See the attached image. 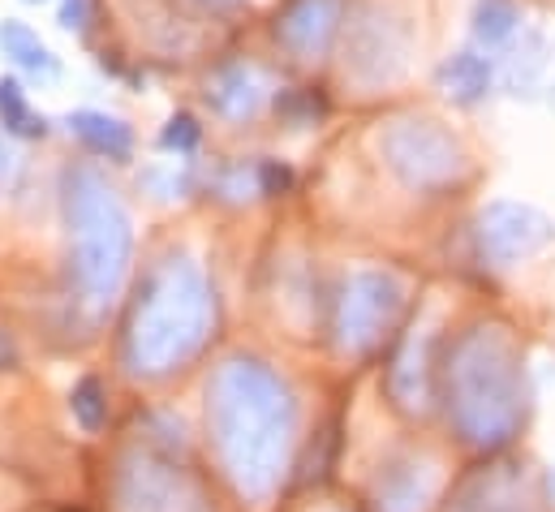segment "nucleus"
Returning a JSON list of instances; mask_svg holds the SVG:
<instances>
[{
    "mask_svg": "<svg viewBox=\"0 0 555 512\" xmlns=\"http://www.w3.org/2000/svg\"><path fill=\"white\" fill-rule=\"evenodd\" d=\"M65 207L74 225V251H78V271L95 293H113L117 276L130 255V220L104 185L100 172L91 168H69L65 177Z\"/></svg>",
    "mask_w": 555,
    "mask_h": 512,
    "instance_id": "1",
    "label": "nucleus"
},
{
    "mask_svg": "<svg viewBox=\"0 0 555 512\" xmlns=\"http://www.w3.org/2000/svg\"><path fill=\"white\" fill-rule=\"evenodd\" d=\"M388 155H392V168L405 172V181H414V185L448 177L461 164L456 142L435 121H401L388 133Z\"/></svg>",
    "mask_w": 555,
    "mask_h": 512,
    "instance_id": "2",
    "label": "nucleus"
},
{
    "mask_svg": "<svg viewBox=\"0 0 555 512\" xmlns=\"http://www.w3.org/2000/svg\"><path fill=\"white\" fill-rule=\"evenodd\" d=\"M340 0H288L276 17V39L297 61H323L340 35Z\"/></svg>",
    "mask_w": 555,
    "mask_h": 512,
    "instance_id": "3",
    "label": "nucleus"
},
{
    "mask_svg": "<svg viewBox=\"0 0 555 512\" xmlns=\"http://www.w3.org/2000/svg\"><path fill=\"white\" fill-rule=\"evenodd\" d=\"M405 48H410V26L388 17L384 9H366L353 22V39H349V56L362 69L366 61H375L371 78H392L405 65Z\"/></svg>",
    "mask_w": 555,
    "mask_h": 512,
    "instance_id": "4",
    "label": "nucleus"
},
{
    "mask_svg": "<svg viewBox=\"0 0 555 512\" xmlns=\"http://www.w3.org/2000/svg\"><path fill=\"white\" fill-rule=\"evenodd\" d=\"M207 108L224 121H250L263 100H268V87H263V74L250 65V61H229L220 65L211 78H207V91H203Z\"/></svg>",
    "mask_w": 555,
    "mask_h": 512,
    "instance_id": "5",
    "label": "nucleus"
},
{
    "mask_svg": "<svg viewBox=\"0 0 555 512\" xmlns=\"http://www.w3.org/2000/svg\"><path fill=\"white\" fill-rule=\"evenodd\" d=\"M435 82H439V91H443L452 104L474 108V104H482V100L491 95V87H495V61L482 56V48H461V52L443 56V65L435 69Z\"/></svg>",
    "mask_w": 555,
    "mask_h": 512,
    "instance_id": "6",
    "label": "nucleus"
},
{
    "mask_svg": "<svg viewBox=\"0 0 555 512\" xmlns=\"http://www.w3.org/2000/svg\"><path fill=\"white\" fill-rule=\"evenodd\" d=\"M0 56L22 69L26 78H39V82H56L61 78V61L56 52L39 39V30L22 17H0Z\"/></svg>",
    "mask_w": 555,
    "mask_h": 512,
    "instance_id": "7",
    "label": "nucleus"
},
{
    "mask_svg": "<svg viewBox=\"0 0 555 512\" xmlns=\"http://www.w3.org/2000/svg\"><path fill=\"white\" fill-rule=\"evenodd\" d=\"M65 129L100 159H113V164H130L134 159V129L126 126L121 117H108V113H95V108H78L65 117Z\"/></svg>",
    "mask_w": 555,
    "mask_h": 512,
    "instance_id": "8",
    "label": "nucleus"
},
{
    "mask_svg": "<svg viewBox=\"0 0 555 512\" xmlns=\"http://www.w3.org/2000/svg\"><path fill=\"white\" fill-rule=\"evenodd\" d=\"M526 26V13L517 0H474L469 9V39L482 52H500L508 48Z\"/></svg>",
    "mask_w": 555,
    "mask_h": 512,
    "instance_id": "9",
    "label": "nucleus"
},
{
    "mask_svg": "<svg viewBox=\"0 0 555 512\" xmlns=\"http://www.w3.org/2000/svg\"><path fill=\"white\" fill-rule=\"evenodd\" d=\"M547 69V35L539 26H521V35L508 43V56H504V87L508 95H530L539 87Z\"/></svg>",
    "mask_w": 555,
    "mask_h": 512,
    "instance_id": "10",
    "label": "nucleus"
},
{
    "mask_svg": "<svg viewBox=\"0 0 555 512\" xmlns=\"http://www.w3.org/2000/svg\"><path fill=\"white\" fill-rule=\"evenodd\" d=\"M0 129L9 138H43L48 121L30 108V95L22 91L17 78H0Z\"/></svg>",
    "mask_w": 555,
    "mask_h": 512,
    "instance_id": "11",
    "label": "nucleus"
},
{
    "mask_svg": "<svg viewBox=\"0 0 555 512\" xmlns=\"http://www.w3.org/2000/svg\"><path fill=\"white\" fill-rule=\"evenodd\" d=\"M327 113V104L310 91V87H288L276 91V117H284L288 126H314Z\"/></svg>",
    "mask_w": 555,
    "mask_h": 512,
    "instance_id": "12",
    "label": "nucleus"
},
{
    "mask_svg": "<svg viewBox=\"0 0 555 512\" xmlns=\"http://www.w3.org/2000/svg\"><path fill=\"white\" fill-rule=\"evenodd\" d=\"M198 142H203V126H198L190 113L168 117V126L159 133V146H164V151H177V155H194Z\"/></svg>",
    "mask_w": 555,
    "mask_h": 512,
    "instance_id": "13",
    "label": "nucleus"
},
{
    "mask_svg": "<svg viewBox=\"0 0 555 512\" xmlns=\"http://www.w3.org/2000/svg\"><path fill=\"white\" fill-rule=\"evenodd\" d=\"M56 22L69 35H87L95 22V0H56Z\"/></svg>",
    "mask_w": 555,
    "mask_h": 512,
    "instance_id": "14",
    "label": "nucleus"
},
{
    "mask_svg": "<svg viewBox=\"0 0 555 512\" xmlns=\"http://www.w3.org/2000/svg\"><path fill=\"white\" fill-rule=\"evenodd\" d=\"M255 177H259V194H284L293 185V168L272 159V155L255 164Z\"/></svg>",
    "mask_w": 555,
    "mask_h": 512,
    "instance_id": "15",
    "label": "nucleus"
},
{
    "mask_svg": "<svg viewBox=\"0 0 555 512\" xmlns=\"http://www.w3.org/2000/svg\"><path fill=\"white\" fill-rule=\"evenodd\" d=\"M95 400H100V384H95V380H87V384L74 392V413H78L87 426H100V409H95Z\"/></svg>",
    "mask_w": 555,
    "mask_h": 512,
    "instance_id": "16",
    "label": "nucleus"
},
{
    "mask_svg": "<svg viewBox=\"0 0 555 512\" xmlns=\"http://www.w3.org/2000/svg\"><path fill=\"white\" fill-rule=\"evenodd\" d=\"M17 177H22V155L9 146V133L0 129V190H13Z\"/></svg>",
    "mask_w": 555,
    "mask_h": 512,
    "instance_id": "17",
    "label": "nucleus"
},
{
    "mask_svg": "<svg viewBox=\"0 0 555 512\" xmlns=\"http://www.w3.org/2000/svg\"><path fill=\"white\" fill-rule=\"evenodd\" d=\"M194 4H203V9H211V13H233V9H242L246 0H194Z\"/></svg>",
    "mask_w": 555,
    "mask_h": 512,
    "instance_id": "18",
    "label": "nucleus"
},
{
    "mask_svg": "<svg viewBox=\"0 0 555 512\" xmlns=\"http://www.w3.org/2000/svg\"><path fill=\"white\" fill-rule=\"evenodd\" d=\"M22 4H56V0H22Z\"/></svg>",
    "mask_w": 555,
    "mask_h": 512,
    "instance_id": "19",
    "label": "nucleus"
}]
</instances>
